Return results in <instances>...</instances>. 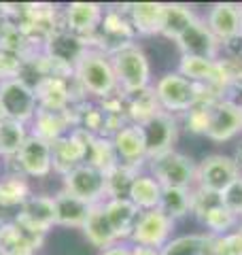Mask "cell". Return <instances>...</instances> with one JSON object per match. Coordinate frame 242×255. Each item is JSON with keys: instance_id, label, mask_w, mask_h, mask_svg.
I'll list each match as a JSON object with an SVG mask.
<instances>
[{"instance_id": "bcb514c9", "label": "cell", "mask_w": 242, "mask_h": 255, "mask_svg": "<svg viewBox=\"0 0 242 255\" xmlns=\"http://www.w3.org/2000/svg\"><path fill=\"white\" fill-rule=\"evenodd\" d=\"M240 226H242V219H240Z\"/></svg>"}, {"instance_id": "74e56055", "label": "cell", "mask_w": 242, "mask_h": 255, "mask_svg": "<svg viewBox=\"0 0 242 255\" xmlns=\"http://www.w3.org/2000/svg\"><path fill=\"white\" fill-rule=\"evenodd\" d=\"M98 255H132V245L130 243H115L107 247V249L98 251Z\"/></svg>"}, {"instance_id": "ba28073f", "label": "cell", "mask_w": 242, "mask_h": 255, "mask_svg": "<svg viewBox=\"0 0 242 255\" xmlns=\"http://www.w3.org/2000/svg\"><path fill=\"white\" fill-rule=\"evenodd\" d=\"M0 105H2L6 119H13V122L26 126H30L38 111L34 87H30L21 79H9V81L0 83Z\"/></svg>"}, {"instance_id": "603a6c76", "label": "cell", "mask_w": 242, "mask_h": 255, "mask_svg": "<svg viewBox=\"0 0 242 255\" xmlns=\"http://www.w3.org/2000/svg\"><path fill=\"white\" fill-rule=\"evenodd\" d=\"M53 204H55V228H66V230H81L92 211V204L64 191L62 187L53 194Z\"/></svg>"}, {"instance_id": "d6986e66", "label": "cell", "mask_w": 242, "mask_h": 255, "mask_svg": "<svg viewBox=\"0 0 242 255\" xmlns=\"http://www.w3.org/2000/svg\"><path fill=\"white\" fill-rule=\"evenodd\" d=\"M208 30L221 45L240 36V4L234 2H215L202 15Z\"/></svg>"}, {"instance_id": "1f68e13d", "label": "cell", "mask_w": 242, "mask_h": 255, "mask_svg": "<svg viewBox=\"0 0 242 255\" xmlns=\"http://www.w3.org/2000/svg\"><path fill=\"white\" fill-rule=\"evenodd\" d=\"M159 209L174 221L189 217L191 215V189L164 187V191H161Z\"/></svg>"}, {"instance_id": "ffe728a7", "label": "cell", "mask_w": 242, "mask_h": 255, "mask_svg": "<svg viewBox=\"0 0 242 255\" xmlns=\"http://www.w3.org/2000/svg\"><path fill=\"white\" fill-rule=\"evenodd\" d=\"M43 245L45 236L28 232L13 219H4L0 226V255H38Z\"/></svg>"}, {"instance_id": "8d00e7d4", "label": "cell", "mask_w": 242, "mask_h": 255, "mask_svg": "<svg viewBox=\"0 0 242 255\" xmlns=\"http://www.w3.org/2000/svg\"><path fill=\"white\" fill-rule=\"evenodd\" d=\"M219 196L225 209H230L238 219H242V174L236 181H232Z\"/></svg>"}, {"instance_id": "83f0119b", "label": "cell", "mask_w": 242, "mask_h": 255, "mask_svg": "<svg viewBox=\"0 0 242 255\" xmlns=\"http://www.w3.org/2000/svg\"><path fill=\"white\" fill-rule=\"evenodd\" d=\"M81 232H83L87 245L94 247L96 251H102V249H107V247L119 243L115 238V234H113V230H111V223L107 219V215H104L102 204L92 206L90 217H87V221L83 223Z\"/></svg>"}, {"instance_id": "60d3db41", "label": "cell", "mask_w": 242, "mask_h": 255, "mask_svg": "<svg viewBox=\"0 0 242 255\" xmlns=\"http://www.w3.org/2000/svg\"><path fill=\"white\" fill-rule=\"evenodd\" d=\"M2 119H6V117H4V111H2V105H0V122H2Z\"/></svg>"}, {"instance_id": "ee69618b", "label": "cell", "mask_w": 242, "mask_h": 255, "mask_svg": "<svg viewBox=\"0 0 242 255\" xmlns=\"http://www.w3.org/2000/svg\"><path fill=\"white\" fill-rule=\"evenodd\" d=\"M0 172H2V159H0Z\"/></svg>"}, {"instance_id": "7c38bea8", "label": "cell", "mask_w": 242, "mask_h": 255, "mask_svg": "<svg viewBox=\"0 0 242 255\" xmlns=\"http://www.w3.org/2000/svg\"><path fill=\"white\" fill-rule=\"evenodd\" d=\"M107 6L100 2H68L62 6V28L70 34L92 43L96 32L100 30Z\"/></svg>"}, {"instance_id": "30bf717a", "label": "cell", "mask_w": 242, "mask_h": 255, "mask_svg": "<svg viewBox=\"0 0 242 255\" xmlns=\"http://www.w3.org/2000/svg\"><path fill=\"white\" fill-rule=\"evenodd\" d=\"M240 168L234 162L232 155L225 153H208L198 162L196 170V187H202L213 194H221V191L230 185L232 181L240 177Z\"/></svg>"}, {"instance_id": "8992f818", "label": "cell", "mask_w": 242, "mask_h": 255, "mask_svg": "<svg viewBox=\"0 0 242 255\" xmlns=\"http://www.w3.org/2000/svg\"><path fill=\"white\" fill-rule=\"evenodd\" d=\"M174 230H176V221L168 217L161 209L142 211L138 215V221H136L134 232L130 236V245L149 247V249L161 251L172 241Z\"/></svg>"}, {"instance_id": "5bb4252c", "label": "cell", "mask_w": 242, "mask_h": 255, "mask_svg": "<svg viewBox=\"0 0 242 255\" xmlns=\"http://www.w3.org/2000/svg\"><path fill=\"white\" fill-rule=\"evenodd\" d=\"M174 45L181 51V55H189V58H206V60L221 58V43L213 36V32L208 30L202 15H198V19L176 38Z\"/></svg>"}, {"instance_id": "52a82bcc", "label": "cell", "mask_w": 242, "mask_h": 255, "mask_svg": "<svg viewBox=\"0 0 242 255\" xmlns=\"http://www.w3.org/2000/svg\"><path fill=\"white\" fill-rule=\"evenodd\" d=\"M60 179L64 191L81 198L87 204L96 206L107 200V172L98 170L92 164H81Z\"/></svg>"}, {"instance_id": "ab89813d", "label": "cell", "mask_w": 242, "mask_h": 255, "mask_svg": "<svg viewBox=\"0 0 242 255\" xmlns=\"http://www.w3.org/2000/svg\"><path fill=\"white\" fill-rule=\"evenodd\" d=\"M232 157H234V162L238 164V168H240V172H242V140L236 145V153H234Z\"/></svg>"}, {"instance_id": "9c48e42d", "label": "cell", "mask_w": 242, "mask_h": 255, "mask_svg": "<svg viewBox=\"0 0 242 255\" xmlns=\"http://www.w3.org/2000/svg\"><path fill=\"white\" fill-rule=\"evenodd\" d=\"M13 221L32 234L45 236L55 228L53 194H32L13 215Z\"/></svg>"}, {"instance_id": "cb8c5ba5", "label": "cell", "mask_w": 242, "mask_h": 255, "mask_svg": "<svg viewBox=\"0 0 242 255\" xmlns=\"http://www.w3.org/2000/svg\"><path fill=\"white\" fill-rule=\"evenodd\" d=\"M136 36H159L164 2H130L123 4Z\"/></svg>"}, {"instance_id": "d4e9b609", "label": "cell", "mask_w": 242, "mask_h": 255, "mask_svg": "<svg viewBox=\"0 0 242 255\" xmlns=\"http://www.w3.org/2000/svg\"><path fill=\"white\" fill-rule=\"evenodd\" d=\"M34 194L30 179L19 172H0V211H17Z\"/></svg>"}, {"instance_id": "4dcf8cb0", "label": "cell", "mask_w": 242, "mask_h": 255, "mask_svg": "<svg viewBox=\"0 0 242 255\" xmlns=\"http://www.w3.org/2000/svg\"><path fill=\"white\" fill-rule=\"evenodd\" d=\"M211 238L213 236L206 232H191V234L172 236V241L159 253L161 255H208Z\"/></svg>"}, {"instance_id": "e0dca14e", "label": "cell", "mask_w": 242, "mask_h": 255, "mask_svg": "<svg viewBox=\"0 0 242 255\" xmlns=\"http://www.w3.org/2000/svg\"><path fill=\"white\" fill-rule=\"evenodd\" d=\"M87 47H90L87 41L70 34V32L64 28H58L53 34L47 36V41L43 43V53L49 60H53L55 64H62V66L75 70V64L79 62L81 55L85 53Z\"/></svg>"}, {"instance_id": "6da1fadb", "label": "cell", "mask_w": 242, "mask_h": 255, "mask_svg": "<svg viewBox=\"0 0 242 255\" xmlns=\"http://www.w3.org/2000/svg\"><path fill=\"white\" fill-rule=\"evenodd\" d=\"M72 81L79 85V90L85 94L87 100L94 102L121 94L111 55L96 47H87L85 53L79 58L75 70H72Z\"/></svg>"}, {"instance_id": "8fae6325", "label": "cell", "mask_w": 242, "mask_h": 255, "mask_svg": "<svg viewBox=\"0 0 242 255\" xmlns=\"http://www.w3.org/2000/svg\"><path fill=\"white\" fill-rule=\"evenodd\" d=\"M140 128H142L144 145H147V159H155V157H161L174 151L179 130H181V124L176 115L159 111L157 115H153Z\"/></svg>"}, {"instance_id": "9a60e30c", "label": "cell", "mask_w": 242, "mask_h": 255, "mask_svg": "<svg viewBox=\"0 0 242 255\" xmlns=\"http://www.w3.org/2000/svg\"><path fill=\"white\" fill-rule=\"evenodd\" d=\"M242 134V115L240 105L234 100L223 98L211 109V119H208L206 138L213 142H230Z\"/></svg>"}, {"instance_id": "44dd1931", "label": "cell", "mask_w": 242, "mask_h": 255, "mask_svg": "<svg viewBox=\"0 0 242 255\" xmlns=\"http://www.w3.org/2000/svg\"><path fill=\"white\" fill-rule=\"evenodd\" d=\"M102 209L117 241L130 243V236L134 232V226L138 221L140 211L127 198H109V200L102 202Z\"/></svg>"}, {"instance_id": "836d02e7", "label": "cell", "mask_w": 242, "mask_h": 255, "mask_svg": "<svg viewBox=\"0 0 242 255\" xmlns=\"http://www.w3.org/2000/svg\"><path fill=\"white\" fill-rule=\"evenodd\" d=\"M140 172L142 170L132 168V166H125V164H117L113 170H109L107 172V200L109 198H127L134 179Z\"/></svg>"}, {"instance_id": "2e32d148", "label": "cell", "mask_w": 242, "mask_h": 255, "mask_svg": "<svg viewBox=\"0 0 242 255\" xmlns=\"http://www.w3.org/2000/svg\"><path fill=\"white\" fill-rule=\"evenodd\" d=\"M113 147L119 164L132 166V168L144 170L147 168V145H144V136H142V128L136 124H125L121 130H117L111 136Z\"/></svg>"}, {"instance_id": "d6a6232c", "label": "cell", "mask_w": 242, "mask_h": 255, "mask_svg": "<svg viewBox=\"0 0 242 255\" xmlns=\"http://www.w3.org/2000/svg\"><path fill=\"white\" fill-rule=\"evenodd\" d=\"M87 164L96 166L102 172L113 170L119 164L113 140L107 136H90V147H87Z\"/></svg>"}, {"instance_id": "f546056e", "label": "cell", "mask_w": 242, "mask_h": 255, "mask_svg": "<svg viewBox=\"0 0 242 255\" xmlns=\"http://www.w3.org/2000/svg\"><path fill=\"white\" fill-rule=\"evenodd\" d=\"M30 136V128L26 124L13 122V119H2L0 122V159H13L19 153L21 145Z\"/></svg>"}, {"instance_id": "484cf974", "label": "cell", "mask_w": 242, "mask_h": 255, "mask_svg": "<svg viewBox=\"0 0 242 255\" xmlns=\"http://www.w3.org/2000/svg\"><path fill=\"white\" fill-rule=\"evenodd\" d=\"M196 19H198V13H196L193 6L181 4V2H164V15H161L159 36H164L166 41L174 43Z\"/></svg>"}, {"instance_id": "7402d4cb", "label": "cell", "mask_w": 242, "mask_h": 255, "mask_svg": "<svg viewBox=\"0 0 242 255\" xmlns=\"http://www.w3.org/2000/svg\"><path fill=\"white\" fill-rule=\"evenodd\" d=\"M28 128H30L32 136H38V138H43L45 142L53 145L55 140H60L62 136H66L70 130H75V122H72L70 109L64 111V113L38 109L34 119L30 122Z\"/></svg>"}, {"instance_id": "f35d334b", "label": "cell", "mask_w": 242, "mask_h": 255, "mask_svg": "<svg viewBox=\"0 0 242 255\" xmlns=\"http://www.w3.org/2000/svg\"><path fill=\"white\" fill-rule=\"evenodd\" d=\"M132 255H161L157 249H149V247H136L132 245Z\"/></svg>"}, {"instance_id": "e575fe53", "label": "cell", "mask_w": 242, "mask_h": 255, "mask_svg": "<svg viewBox=\"0 0 242 255\" xmlns=\"http://www.w3.org/2000/svg\"><path fill=\"white\" fill-rule=\"evenodd\" d=\"M211 109H213V105L198 102L193 109H189L187 113H183L179 117V124L185 126V130H187L189 134H200V136H206L208 119H211Z\"/></svg>"}, {"instance_id": "3957f363", "label": "cell", "mask_w": 242, "mask_h": 255, "mask_svg": "<svg viewBox=\"0 0 242 255\" xmlns=\"http://www.w3.org/2000/svg\"><path fill=\"white\" fill-rule=\"evenodd\" d=\"M153 92H155L157 105L161 111L170 115L181 117L193 109L200 102L202 85H196L189 81L187 77H183L179 70H166L157 79H153Z\"/></svg>"}, {"instance_id": "5b68a950", "label": "cell", "mask_w": 242, "mask_h": 255, "mask_svg": "<svg viewBox=\"0 0 242 255\" xmlns=\"http://www.w3.org/2000/svg\"><path fill=\"white\" fill-rule=\"evenodd\" d=\"M196 170H198L196 159L176 149L147 162V172H151L157 179L161 187L193 189L196 187Z\"/></svg>"}, {"instance_id": "f1b7e54d", "label": "cell", "mask_w": 242, "mask_h": 255, "mask_svg": "<svg viewBox=\"0 0 242 255\" xmlns=\"http://www.w3.org/2000/svg\"><path fill=\"white\" fill-rule=\"evenodd\" d=\"M159 111L161 109L157 105V98H155L153 87H149V90H142V92H136L132 96H125V117H127V124L142 126V124H147L153 115H157Z\"/></svg>"}, {"instance_id": "4316f807", "label": "cell", "mask_w": 242, "mask_h": 255, "mask_svg": "<svg viewBox=\"0 0 242 255\" xmlns=\"http://www.w3.org/2000/svg\"><path fill=\"white\" fill-rule=\"evenodd\" d=\"M161 191H164V187H161L157 183V179L144 168L138 177L134 179L132 187H130V194H127V200H130L140 213L142 211H153V209H159Z\"/></svg>"}, {"instance_id": "7a4b0ae2", "label": "cell", "mask_w": 242, "mask_h": 255, "mask_svg": "<svg viewBox=\"0 0 242 255\" xmlns=\"http://www.w3.org/2000/svg\"><path fill=\"white\" fill-rule=\"evenodd\" d=\"M111 62L115 68L119 92L132 96L136 92L149 90L153 85V66L147 51L138 43H127L121 49L111 53Z\"/></svg>"}, {"instance_id": "b9f144b4", "label": "cell", "mask_w": 242, "mask_h": 255, "mask_svg": "<svg viewBox=\"0 0 242 255\" xmlns=\"http://www.w3.org/2000/svg\"><path fill=\"white\" fill-rule=\"evenodd\" d=\"M240 34H242V4H240Z\"/></svg>"}, {"instance_id": "d590c367", "label": "cell", "mask_w": 242, "mask_h": 255, "mask_svg": "<svg viewBox=\"0 0 242 255\" xmlns=\"http://www.w3.org/2000/svg\"><path fill=\"white\" fill-rule=\"evenodd\" d=\"M208 255H242V226L223 236H213Z\"/></svg>"}, {"instance_id": "277c9868", "label": "cell", "mask_w": 242, "mask_h": 255, "mask_svg": "<svg viewBox=\"0 0 242 255\" xmlns=\"http://www.w3.org/2000/svg\"><path fill=\"white\" fill-rule=\"evenodd\" d=\"M2 170L19 172L30 181L38 179H49L53 174V151L51 145L45 142L38 136H30L21 145L19 153L13 159L2 162Z\"/></svg>"}, {"instance_id": "7bdbcfd3", "label": "cell", "mask_w": 242, "mask_h": 255, "mask_svg": "<svg viewBox=\"0 0 242 255\" xmlns=\"http://www.w3.org/2000/svg\"><path fill=\"white\" fill-rule=\"evenodd\" d=\"M2 223H4V215L0 213V226H2Z\"/></svg>"}, {"instance_id": "4fadbf2b", "label": "cell", "mask_w": 242, "mask_h": 255, "mask_svg": "<svg viewBox=\"0 0 242 255\" xmlns=\"http://www.w3.org/2000/svg\"><path fill=\"white\" fill-rule=\"evenodd\" d=\"M90 136L83 130H70L66 136L55 140L51 145L53 151V174L64 177L72 168H77L81 164H87V147H90Z\"/></svg>"}, {"instance_id": "ac0fdd59", "label": "cell", "mask_w": 242, "mask_h": 255, "mask_svg": "<svg viewBox=\"0 0 242 255\" xmlns=\"http://www.w3.org/2000/svg\"><path fill=\"white\" fill-rule=\"evenodd\" d=\"M176 70L187 77L189 81L196 85H208V87H219V90H228V81L223 75L221 58L219 60H206V58H189V55H181Z\"/></svg>"}, {"instance_id": "f6af8a7d", "label": "cell", "mask_w": 242, "mask_h": 255, "mask_svg": "<svg viewBox=\"0 0 242 255\" xmlns=\"http://www.w3.org/2000/svg\"><path fill=\"white\" fill-rule=\"evenodd\" d=\"M240 115H242V105H240Z\"/></svg>"}]
</instances>
